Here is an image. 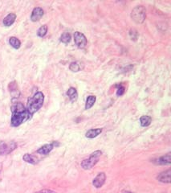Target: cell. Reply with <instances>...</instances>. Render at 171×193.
<instances>
[{
	"mask_svg": "<svg viewBox=\"0 0 171 193\" xmlns=\"http://www.w3.org/2000/svg\"><path fill=\"white\" fill-rule=\"evenodd\" d=\"M9 44L10 46L13 47L15 49H19L21 47V42L18 38H16L15 36H11L9 39Z\"/></svg>",
	"mask_w": 171,
	"mask_h": 193,
	"instance_id": "17",
	"label": "cell"
},
{
	"mask_svg": "<svg viewBox=\"0 0 171 193\" xmlns=\"http://www.w3.org/2000/svg\"><path fill=\"white\" fill-rule=\"evenodd\" d=\"M101 128H96V129H90L86 133H85V137L88 139H94L97 137L99 134H101L102 132Z\"/></svg>",
	"mask_w": 171,
	"mask_h": 193,
	"instance_id": "12",
	"label": "cell"
},
{
	"mask_svg": "<svg viewBox=\"0 0 171 193\" xmlns=\"http://www.w3.org/2000/svg\"><path fill=\"white\" fill-rule=\"evenodd\" d=\"M106 175L105 172H100L92 180V185L96 188H100L105 183Z\"/></svg>",
	"mask_w": 171,
	"mask_h": 193,
	"instance_id": "7",
	"label": "cell"
},
{
	"mask_svg": "<svg viewBox=\"0 0 171 193\" xmlns=\"http://www.w3.org/2000/svg\"><path fill=\"white\" fill-rule=\"evenodd\" d=\"M54 147H54L53 142L48 143V144H45L37 150V153L39 154H43V155H46V154H48L53 150Z\"/></svg>",
	"mask_w": 171,
	"mask_h": 193,
	"instance_id": "10",
	"label": "cell"
},
{
	"mask_svg": "<svg viewBox=\"0 0 171 193\" xmlns=\"http://www.w3.org/2000/svg\"><path fill=\"white\" fill-rule=\"evenodd\" d=\"M36 193H57V192H56L55 191L50 190V189H43V190L39 191V192H37Z\"/></svg>",
	"mask_w": 171,
	"mask_h": 193,
	"instance_id": "25",
	"label": "cell"
},
{
	"mask_svg": "<svg viewBox=\"0 0 171 193\" xmlns=\"http://www.w3.org/2000/svg\"><path fill=\"white\" fill-rule=\"evenodd\" d=\"M96 101H97V98H96V96L91 95L88 96L87 98V100H86V103H85V110H89L92 107V106H94V104L96 103Z\"/></svg>",
	"mask_w": 171,
	"mask_h": 193,
	"instance_id": "15",
	"label": "cell"
},
{
	"mask_svg": "<svg viewBox=\"0 0 171 193\" xmlns=\"http://www.w3.org/2000/svg\"><path fill=\"white\" fill-rule=\"evenodd\" d=\"M101 154H102V151H96L92 152L89 155V157L82 161L80 166L84 170L92 169V167L99 162L100 157L101 156Z\"/></svg>",
	"mask_w": 171,
	"mask_h": 193,
	"instance_id": "3",
	"label": "cell"
},
{
	"mask_svg": "<svg viewBox=\"0 0 171 193\" xmlns=\"http://www.w3.org/2000/svg\"><path fill=\"white\" fill-rule=\"evenodd\" d=\"M17 144L14 141H0V155H6L16 149Z\"/></svg>",
	"mask_w": 171,
	"mask_h": 193,
	"instance_id": "5",
	"label": "cell"
},
{
	"mask_svg": "<svg viewBox=\"0 0 171 193\" xmlns=\"http://www.w3.org/2000/svg\"><path fill=\"white\" fill-rule=\"evenodd\" d=\"M23 159L26 162L30 163V164H36V162H37V159L34 157L33 155H31V154H24L23 156Z\"/></svg>",
	"mask_w": 171,
	"mask_h": 193,
	"instance_id": "18",
	"label": "cell"
},
{
	"mask_svg": "<svg viewBox=\"0 0 171 193\" xmlns=\"http://www.w3.org/2000/svg\"><path fill=\"white\" fill-rule=\"evenodd\" d=\"M2 169H3V163H2V162H0V171H2Z\"/></svg>",
	"mask_w": 171,
	"mask_h": 193,
	"instance_id": "26",
	"label": "cell"
},
{
	"mask_svg": "<svg viewBox=\"0 0 171 193\" xmlns=\"http://www.w3.org/2000/svg\"><path fill=\"white\" fill-rule=\"evenodd\" d=\"M122 193H133V192H129V191H124V192H122Z\"/></svg>",
	"mask_w": 171,
	"mask_h": 193,
	"instance_id": "27",
	"label": "cell"
},
{
	"mask_svg": "<svg viewBox=\"0 0 171 193\" xmlns=\"http://www.w3.org/2000/svg\"><path fill=\"white\" fill-rule=\"evenodd\" d=\"M44 11L41 7H36L34 8L32 12H31V20L32 22H37L43 16H44Z\"/></svg>",
	"mask_w": 171,
	"mask_h": 193,
	"instance_id": "9",
	"label": "cell"
},
{
	"mask_svg": "<svg viewBox=\"0 0 171 193\" xmlns=\"http://www.w3.org/2000/svg\"><path fill=\"white\" fill-rule=\"evenodd\" d=\"M9 90L10 92L11 93V94H14V93H16L17 95H19V92L18 90V85L16 84V81H12L9 84Z\"/></svg>",
	"mask_w": 171,
	"mask_h": 193,
	"instance_id": "19",
	"label": "cell"
},
{
	"mask_svg": "<svg viewBox=\"0 0 171 193\" xmlns=\"http://www.w3.org/2000/svg\"><path fill=\"white\" fill-rule=\"evenodd\" d=\"M129 36H130V38L132 40H137V39H138V33L137 30L135 29H131L130 31H129Z\"/></svg>",
	"mask_w": 171,
	"mask_h": 193,
	"instance_id": "23",
	"label": "cell"
},
{
	"mask_svg": "<svg viewBox=\"0 0 171 193\" xmlns=\"http://www.w3.org/2000/svg\"><path fill=\"white\" fill-rule=\"evenodd\" d=\"M151 121H152V118H151L150 116L148 115H144L141 116L140 118V124L141 126H143V127H146L150 125Z\"/></svg>",
	"mask_w": 171,
	"mask_h": 193,
	"instance_id": "16",
	"label": "cell"
},
{
	"mask_svg": "<svg viewBox=\"0 0 171 193\" xmlns=\"http://www.w3.org/2000/svg\"><path fill=\"white\" fill-rule=\"evenodd\" d=\"M60 41L64 44H68L69 42L71 41V35L68 32H64L60 36Z\"/></svg>",
	"mask_w": 171,
	"mask_h": 193,
	"instance_id": "21",
	"label": "cell"
},
{
	"mask_svg": "<svg viewBox=\"0 0 171 193\" xmlns=\"http://www.w3.org/2000/svg\"><path fill=\"white\" fill-rule=\"evenodd\" d=\"M44 95L42 92H37L32 97L28 98V106L26 108L31 117H32L34 113H36L39 110H40L44 105Z\"/></svg>",
	"mask_w": 171,
	"mask_h": 193,
	"instance_id": "2",
	"label": "cell"
},
{
	"mask_svg": "<svg viewBox=\"0 0 171 193\" xmlns=\"http://www.w3.org/2000/svg\"><path fill=\"white\" fill-rule=\"evenodd\" d=\"M171 171L170 169H169L167 171H165L163 172H161L158 174V175L157 176V180H158L159 182H161L163 183H170L171 182Z\"/></svg>",
	"mask_w": 171,
	"mask_h": 193,
	"instance_id": "8",
	"label": "cell"
},
{
	"mask_svg": "<svg viewBox=\"0 0 171 193\" xmlns=\"http://www.w3.org/2000/svg\"><path fill=\"white\" fill-rule=\"evenodd\" d=\"M69 69L73 72H77L80 70V66L78 64L77 62H72L69 65Z\"/></svg>",
	"mask_w": 171,
	"mask_h": 193,
	"instance_id": "22",
	"label": "cell"
},
{
	"mask_svg": "<svg viewBox=\"0 0 171 193\" xmlns=\"http://www.w3.org/2000/svg\"><path fill=\"white\" fill-rule=\"evenodd\" d=\"M125 92V89L123 85H117V96L120 97V96H122Z\"/></svg>",
	"mask_w": 171,
	"mask_h": 193,
	"instance_id": "24",
	"label": "cell"
},
{
	"mask_svg": "<svg viewBox=\"0 0 171 193\" xmlns=\"http://www.w3.org/2000/svg\"><path fill=\"white\" fill-rule=\"evenodd\" d=\"M16 19V15L15 13H10L3 19V25L6 27H10L15 23Z\"/></svg>",
	"mask_w": 171,
	"mask_h": 193,
	"instance_id": "13",
	"label": "cell"
},
{
	"mask_svg": "<svg viewBox=\"0 0 171 193\" xmlns=\"http://www.w3.org/2000/svg\"><path fill=\"white\" fill-rule=\"evenodd\" d=\"M66 94L72 102L76 101L77 100V98H78V93H77V89L73 87L69 88L68 91H67Z\"/></svg>",
	"mask_w": 171,
	"mask_h": 193,
	"instance_id": "14",
	"label": "cell"
},
{
	"mask_svg": "<svg viewBox=\"0 0 171 193\" xmlns=\"http://www.w3.org/2000/svg\"><path fill=\"white\" fill-rule=\"evenodd\" d=\"M28 110L21 102H16L11 106V120L10 125L14 127L20 126L31 118Z\"/></svg>",
	"mask_w": 171,
	"mask_h": 193,
	"instance_id": "1",
	"label": "cell"
},
{
	"mask_svg": "<svg viewBox=\"0 0 171 193\" xmlns=\"http://www.w3.org/2000/svg\"><path fill=\"white\" fill-rule=\"evenodd\" d=\"M131 18L136 23H144L146 18V10L143 6H137L131 11Z\"/></svg>",
	"mask_w": 171,
	"mask_h": 193,
	"instance_id": "4",
	"label": "cell"
},
{
	"mask_svg": "<svg viewBox=\"0 0 171 193\" xmlns=\"http://www.w3.org/2000/svg\"><path fill=\"white\" fill-rule=\"evenodd\" d=\"M74 42L79 48H84L87 45V39L80 31H76L74 33Z\"/></svg>",
	"mask_w": 171,
	"mask_h": 193,
	"instance_id": "6",
	"label": "cell"
},
{
	"mask_svg": "<svg viewBox=\"0 0 171 193\" xmlns=\"http://www.w3.org/2000/svg\"><path fill=\"white\" fill-rule=\"evenodd\" d=\"M47 32H48V26L47 25H43L41 26L40 28H39V30L37 31V36L39 37H44L46 36Z\"/></svg>",
	"mask_w": 171,
	"mask_h": 193,
	"instance_id": "20",
	"label": "cell"
},
{
	"mask_svg": "<svg viewBox=\"0 0 171 193\" xmlns=\"http://www.w3.org/2000/svg\"><path fill=\"white\" fill-rule=\"evenodd\" d=\"M155 163L158 165H170L171 163V154L168 153V154L158 158L155 161Z\"/></svg>",
	"mask_w": 171,
	"mask_h": 193,
	"instance_id": "11",
	"label": "cell"
}]
</instances>
